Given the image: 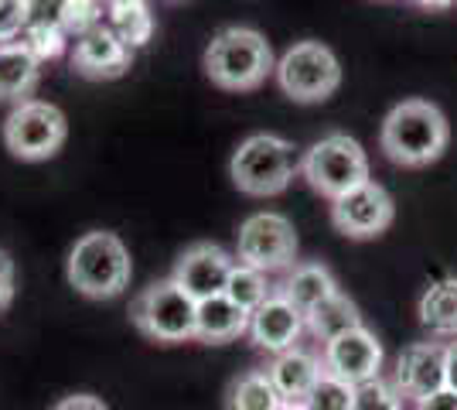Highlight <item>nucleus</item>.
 I'll return each instance as SVG.
<instances>
[{"label": "nucleus", "instance_id": "f257e3e1", "mask_svg": "<svg viewBox=\"0 0 457 410\" xmlns=\"http://www.w3.org/2000/svg\"><path fill=\"white\" fill-rule=\"evenodd\" d=\"M451 127L437 103L430 99H403L382 120V155L400 168H427L444 157Z\"/></svg>", "mask_w": 457, "mask_h": 410}, {"label": "nucleus", "instance_id": "f03ea898", "mask_svg": "<svg viewBox=\"0 0 457 410\" xmlns=\"http://www.w3.org/2000/svg\"><path fill=\"white\" fill-rule=\"evenodd\" d=\"M277 72V59L270 41L246 24L222 28L205 48V76L228 93H249Z\"/></svg>", "mask_w": 457, "mask_h": 410}, {"label": "nucleus", "instance_id": "7ed1b4c3", "mask_svg": "<svg viewBox=\"0 0 457 410\" xmlns=\"http://www.w3.org/2000/svg\"><path fill=\"white\" fill-rule=\"evenodd\" d=\"M69 284L79 294L93 297V301H110L130 288L134 264L127 243L110 230H93V233L79 236L76 247L69 250Z\"/></svg>", "mask_w": 457, "mask_h": 410}, {"label": "nucleus", "instance_id": "20e7f679", "mask_svg": "<svg viewBox=\"0 0 457 410\" xmlns=\"http://www.w3.org/2000/svg\"><path fill=\"white\" fill-rule=\"evenodd\" d=\"M301 172L297 147L280 134H253L246 137L228 161L232 185L253 198H270L287 192V185Z\"/></svg>", "mask_w": 457, "mask_h": 410}, {"label": "nucleus", "instance_id": "39448f33", "mask_svg": "<svg viewBox=\"0 0 457 410\" xmlns=\"http://www.w3.org/2000/svg\"><path fill=\"white\" fill-rule=\"evenodd\" d=\"M301 175L314 192L324 198H342L352 188H359L369 178V155L365 147L348 134H328L314 140L301 157Z\"/></svg>", "mask_w": 457, "mask_h": 410}, {"label": "nucleus", "instance_id": "423d86ee", "mask_svg": "<svg viewBox=\"0 0 457 410\" xmlns=\"http://www.w3.org/2000/svg\"><path fill=\"white\" fill-rule=\"evenodd\" d=\"M273 76L294 103H324L342 86V62L321 41H297L280 55Z\"/></svg>", "mask_w": 457, "mask_h": 410}, {"label": "nucleus", "instance_id": "0eeeda50", "mask_svg": "<svg viewBox=\"0 0 457 410\" xmlns=\"http://www.w3.org/2000/svg\"><path fill=\"white\" fill-rule=\"evenodd\" d=\"M130 318L140 332L154 342H188L195 339V318H198V301L188 297L168 280H154L134 297Z\"/></svg>", "mask_w": 457, "mask_h": 410}, {"label": "nucleus", "instance_id": "6e6552de", "mask_svg": "<svg viewBox=\"0 0 457 410\" xmlns=\"http://www.w3.org/2000/svg\"><path fill=\"white\" fill-rule=\"evenodd\" d=\"M69 120L55 103L24 99L4 120V144L18 161H48L62 151Z\"/></svg>", "mask_w": 457, "mask_h": 410}, {"label": "nucleus", "instance_id": "1a4fd4ad", "mask_svg": "<svg viewBox=\"0 0 457 410\" xmlns=\"http://www.w3.org/2000/svg\"><path fill=\"white\" fill-rule=\"evenodd\" d=\"M236 256L253 271H284L297 260L294 222L280 213H253L236 233Z\"/></svg>", "mask_w": 457, "mask_h": 410}, {"label": "nucleus", "instance_id": "9d476101", "mask_svg": "<svg viewBox=\"0 0 457 410\" xmlns=\"http://www.w3.org/2000/svg\"><path fill=\"white\" fill-rule=\"evenodd\" d=\"M396 219V202L379 181H365L331 202V222L348 239H376Z\"/></svg>", "mask_w": 457, "mask_h": 410}, {"label": "nucleus", "instance_id": "9b49d317", "mask_svg": "<svg viewBox=\"0 0 457 410\" xmlns=\"http://www.w3.org/2000/svg\"><path fill=\"white\" fill-rule=\"evenodd\" d=\"M324 372L338 376L345 383L359 387L365 380H376L382 370V342L369 332L365 325L348 329V332L335 335L331 342H324L321 352Z\"/></svg>", "mask_w": 457, "mask_h": 410}, {"label": "nucleus", "instance_id": "f8f14e48", "mask_svg": "<svg viewBox=\"0 0 457 410\" xmlns=\"http://www.w3.org/2000/svg\"><path fill=\"white\" fill-rule=\"evenodd\" d=\"M232 267L236 260L219 243H195L178 256L171 280L195 301H209L215 294H226Z\"/></svg>", "mask_w": 457, "mask_h": 410}, {"label": "nucleus", "instance_id": "ddd939ff", "mask_svg": "<svg viewBox=\"0 0 457 410\" xmlns=\"http://www.w3.org/2000/svg\"><path fill=\"white\" fill-rule=\"evenodd\" d=\"M304 312L294 308L280 291H273L256 312H249V335H253V342L260 349L273 352V356L294 349L297 339L304 335Z\"/></svg>", "mask_w": 457, "mask_h": 410}, {"label": "nucleus", "instance_id": "4468645a", "mask_svg": "<svg viewBox=\"0 0 457 410\" xmlns=\"http://www.w3.org/2000/svg\"><path fill=\"white\" fill-rule=\"evenodd\" d=\"M134 62V48L116 35L110 24L76 38L72 69L86 79H120Z\"/></svg>", "mask_w": 457, "mask_h": 410}, {"label": "nucleus", "instance_id": "2eb2a0df", "mask_svg": "<svg viewBox=\"0 0 457 410\" xmlns=\"http://www.w3.org/2000/svg\"><path fill=\"white\" fill-rule=\"evenodd\" d=\"M444 349L440 342H413L400 352L396 359V390L403 393V400H423L430 393H437L447 387V372H444Z\"/></svg>", "mask_w": 457, "mask_h": 410}, {"label": "nucleus", "instance_id": "dca6fc26", "mask_svg": "<svg viewBox=\"0 0 457 410\" xmlns=\"http://www.w3.org/2000/svg\"><path fill=\"white\" fill-rule=\"evenodd\" d=\"M321 372H324L321 359L314 352L301 349V346L273 356V363L267 366L270 383H273V390H277V397L284 404H304L307 393L318 383Z\"/></svg>", "mask_w": 457, "mask_h": 410}, {"label": "nucleus", "instance_id": "f3484780", "mask_svg": "<svg viewBox=\"0 0 457 410\" xmlns=\"http://www.w3.org/2000/svg\"><path fill=\"white\" fill-rule=\"evenodd\" d=\"M243 332H249V312L239 308L236 301H228L226 294H215L209 301H198V318H195V339L222 346L232 342Z\"/></svg>", "mask_w": 457, "mask_h": 410}, {"label": "nucleus", "instance_id": "a211bd4d", "mask_svg": "<svg viewBox=\"0 0 457 410\" xmlns=\"http://www.w3.org/2000/svg\"><path fill=\"white\" fill-rule=\"evenodd\" d=\"M287 301L301 312H314L321 301H328L331 294H338V280L335 273L328 271L318 260H307V264H294V271L287 273L284 288H280Z\"/></svg>", "mask_w": 457, "mask_h": 410}, {"label": "nucleus", "instance_id": "6ab92c4d", "mask_svg": "<svg viewBox=\"0 0 457 410\" xmlns=\"http://www.w3.org/2000/svg\"><path fill=\"white\" fill-rule=\"evenodd\" d=\"M41 76V62L21 48L18 41L0 45V99L4 103H24L35 93Z\"/></svg>", "mask_w": 457, "mask_h": 410}, {"label": "nucleus", "instance_id": "aec40b11", "mask_svg": "<svg viewBox=\"0 0 457 410\" xmlns=\"http://www.w3.org/2000/svg\"><path fill=\"white\" fill-rule=\"evenodd\" d=\"M420 322L440 339H457V277H444L430 284L420 297Z\"/></svg>", "mask_w": 457, "mask_h": 410}, {"label": "nucleus", "instance_id": "412c9836", "mask_svg": "<svg viewBox=\"0 0 457 410\" xmlns=\"http://www.w3.org/2000/svg\"><path fill=\"white\" fill-rule=\"evenodd\" d=\"M307 332L321 342H331L335 335L348 332V329H359L362 325V314H359V305L348 297V294H331L328 301H321L314 312L304 314Z\"/></svg>", "mask_w": 457, "mask_h": 410}, {"label": "nucleus", "instance_id": "4be33fe9", "mask_svg": "<svg viewBox=\"0 0 457 410\" xmlns=\"http://www.w3.org/2000/svg\"><path fill=\"white\" fill-rule=\"evenodd\" d=\"M106 18L130 48L147 45L154 35V14L147 0H106Z\"/></svg>", "mask_w": 457, "mask_h": 410}, {"label": "nucleus", "instance_id": "5701e85b", "mask_svg": "<svg viewBox=\"0 0 457 410\" xmlns=\"http://www.w3.org/2000/svg\"><path fill=\"white\" fill-rule=\"evenodd\" d=\"M280 404L284 400L273 390L267 370H249L228 383L226 410H277Z\"/></svg>", "mask_w": 457, "mask_h": 410}, {"label": "nucleus", "instance_id": "b1692460", "mask_svg": "<svg viewBox=\"0 0 457 410\" xmlns=\"http://www.w3.org/2000/svg\"><path fill=\"white\" fill-rule=\"evenodd\" d=\"M18 45L28 48L38 62H48V59H62V55H65L69 35L62 31L58 21H28L24 31H21Z\"/></svg>", "mask_w": 457, "mask_h": 410}, {"label": "nucleus", "instance_id": "393cba45", "mask_svg": "<svg viewBox=\"0 0 457 410\" xmlns=\"http://www.w3.org/2000/svg\"><path fill=\"white\" fill-rule=\"evenodd\" d=\"M270 284H267V273L263 271H253L246 264H236L232 273H228V284H226V297L236 301L239 308L246 312H256L263 301L270 297Z\"/></svg>", "mask_w": 457, "mask_h": 410}, {"label": "nucleus", "instance_id": "a878e982", "mask_svg": "<svg viewBox=\"0 0 457 410\" xmlns=\"http://www.w3.org/2000/svg\"><path fill=\"white\" fill-rule=\"evenodd\" d=\"M103 14H106V0H62L58 7V24L62 31L72 38H82L96 28H103Z\"/></svg>", "mask_w": 457, "mask_h": 410}, {"label": "nucleus", "instance_id": "bb28decb", "mask_svg": "<svg viewBox=\"0 0 457 410\" xmlns=\"http://www.w3.org/2000/svg\"><path fill=\"white\" fill-rule=\"evenodd\" d=\"M352 404H355V387L331 376V372L318 376V383L311 387L304 400L307 410H352Z\"/></svg>", "mask_w": 457, "mask_h": 410}, {"label": "nucleus", "instance_id": "cd10ccee", "mask_svg": "<svg viewBox=\"0 0 457 410\" xmlns=\"http://www.w3.org/2000/svg\"><path fill=\"white\" fill-rule=\"evenodd\" d=\"M352 410H403V393L396 390L393 380H365L355 387V404Z\"/></svg>", "mask_w": 457, "mask_h": 410}, {"label": "nucleus", "instance_id": "c85d7f7f", "mask_svg": "<svg viewBox=\"0 0 457 410\" xmlns=\"http://www.w3.org/2000/svg\"><path fill=\"white\" fill-rule=\"evenodd\" d=\"M14 301V260L7 250H0V312Z\"/></svg>", "mask_w": 457, "mask_h": 410}, {"label": "nucleus", "instance_id": "c756f323", "mask_svg": "<svg viewBox=\"0 0 457 410\" xmlns=\"http://www.w3.org/2000/svg\"><path fill=\"white\" fill-rule=\"evenodd\" d=\"M28 21H58V7L62 0H21Z\"/></svg>", "mask_w": 457, "mask_h": 410}, {"label": "nucleus", "instance_id": "7c9ffc66", "mask_svg": "<svg viewBox=\"0 0 457 410\" xmlns=\"http://www.w3.org/2000/svg\"><path fill=\"white\" fill-rule=\"evenodd\" d=\"M52 410H110L99 397L93 393H72V397H62Z\"/></svg>", "mask_w": 457, "mask_h": 410}, {"label": "nucleus", "instance_id": "2f4dec72", "mask_svg": "<svg viewBox=\"0 0 457 410\" xmlns=\"http://www.w3.org/2000/svg\"><path fill=\"white\" fill-rule=\"evenodd\" d=\"M417 410H457V390L444 387V390L430 393V397L417 400Z\"/></svg>", "mask_w": 457, "mask_h": 410}, {"label": "nucleus", "instance_id": "473e14b6", "mask_svg": "<svg viewBox=\"0 0 457 410\" xmlns=\"http://www.w3.org/2000/svg\"><path fill=\"white\" fill-rule=\"evenodd\" d=\"M444 372H447V387L457 390V339H451L444 349Z\"/></svg>", "mask_w": 457, "mask_h": 410}, {"label": "nucleus", "instance_id": "72a5a7b5", "mask_svg": "<svg viewBox=\"0 0 457 410\" xmlns=\"http://www.w3.org/2000/svg\"><path fill=\"white\" fill-rule=\"evenodd\" d=\"M417 7H427V11H451L457 0H413Z\"/></svg>", "mask_w": 457, "mask_h": 410}, {"label": "nucleus", "instance_id": "f704fd0d", "mask_svg": "<svg viewBox=\"0 0 457 410\" xmlns=\"http://www.w3.org/2000/svg\"><path fill=\"white\" fill-rule=\"evenodd\" d=\"M277 410H307V407H304V404H280Z\"/></svg>", "mask_w": 457, "mask_h": 410}, {"label": "nucleus", "instance_id": "c9c22d12", "mask_svg": "<svg viewBox=\"0 0 457 410\" xmlns=\"http://www.w3.org/2000/svg\"><path fill=\"white\" fill-rule=\"evenodd\" d=\"M0 4H4V0H0Z\"/></svg>", "mask_w": 457, "mask_h": 410}]
</instances>
